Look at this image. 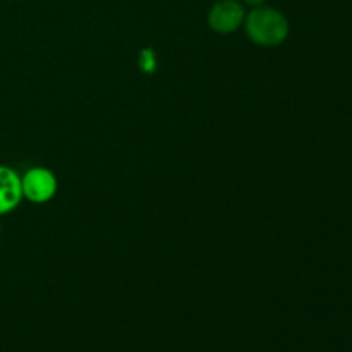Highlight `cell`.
Here are the masks:
<instances>
[{
	"mask_svg": "<svg viewBox=\"0 0 352 352\" xmlns=\"http://www.w3.org/2000/svg\"><path fill=\"white\" fill-rule=\"evenodd\" d=\"M244 31L254 45L277 47L289 36L291 24L284 12L268 6L253 7L244 17Z\"/></svg>",
	"mask_w": 352,
	"mask_h": 352,
	"instance_id": "cell-1",
	"label": "cell"
},
{
	"mask_svg": "<svg viewBox=\"0 0 352 352\" xmlns=\"http://www.w3.org/2000/svg\"><path fill=\"white\" fill-rule=\"evenodd\" d=\"M21 189H23V198L30 203L43 205L54 199L57 195L58 182L54 172L45 167H33L21 175Z\"/></svg>",
	"mask_w": 352,
	"mask_h": 352,
	"instance_id": "cell-2",
	"label": "cell"
},
{
	"mask_svg": "<svg viewBox=\"0 0 352 352\" xmlns=\"http://www.w3.org/2000/svg\"><path fill=\"white\" fill-rule=\"evenodd\" d=\"M246 9L241 0H219L208 10L210 30L219 34H230L244 24Z\"/></svg>",
	"mask_w": 352,
	"mask_h": 352,
	"instance_id": "cell-3",
	"label": "cell"
},
{
	"mask_svg": "<svg viewBox=\"0 0 352 352\" xmlns=\"http://www.w3.org/2000/svg\"><path fill=\"white\" fill-rule=\"evenodd\" d=\"M23 201L21 175L14 168L0 165V215L14 212Z\"/></svg>",
	"mask_w": 352,
	"mask_h": 352,
	"instance_id": "cell-4",
	"label": "cell"
},
{
	"mask_svg": "<svg viewBox=\"0 0 352 352\" xmlns=\"http://www.w3.org/2000/svg\"><path fill=\"white\" fill-rule=\"evenodd\" d=\"M241 2H243L244 6H250L251 9H253V7L265 6V2H267V0H241Z\"/></svg>",
	"mask_w": 352,
	"mask_h": 352,
	"instance_id": "cell-5",
	"label": "cell"
}]
</instances>
